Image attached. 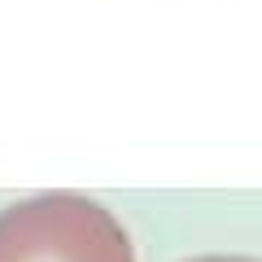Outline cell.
<instances>
[{"mask_svg":"<svg viewBox=\"0 0 262 262\" xmlns=\"http://www.w3.org/2000/svg\"><path fill=\"white\" fill-rule=\"evenodd\" d=\"M0 262H136V249L101 201L39 192L0 210Z\"/></svg>","mask_w":262,"mask_h":262,"instance_id":"1","label":"cell"},{"mask_svg":"<svg viewBox=\"0 0 262 262\" xmlns=\"http://www.w3.org/2000/svg\"><path fill=\"white\" fill-rule=\"evenodd\" d=\"M188 262H262V258H249V253H201V258H188Z\"/></svg>","mask_w":262,"mask_h":262,"instance_id":"2","label":"cell"}]
</instances>
